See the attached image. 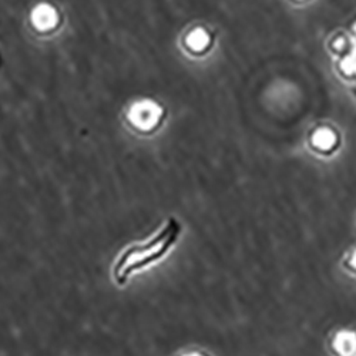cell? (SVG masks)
Masks as SVG:
<instances>
[{"instance_id": "5", "label": "cell", "mask_w": 356, "mask_h": 356, "mask_svg": "<svg viewBox=\"0 0 356 356\" xmlns=\"http://www.w3.org/2000/svg\"><path fill=\"white\" fill-rule=\"evenodd\" d=\"M311 143L320 151H331L335 147V144H337V134L331 129L322 127L312 134Z\"/></svg>"}, {"instance_id": "3", "label": "cell", "mask_w": 356, "mask_h": 356, "mask_svg": "<svg viewBox=\"0 0 356 356\" xmlns=\"http://www.w3.org/2000/svg\"><path fill=\"white\" fill-rule=\"evenodd\" d=\"M32 22L40 30H49L57 23V13L50 5H40L32 13Z\"/></svg>"}, {"instance_id": "9", "label": "cell", "mask_w": 356, "mask_h": 356, "mask_svg": "<svg viewBox=\"0 0 356 356\" xmlns=\"http://www.w3.org/2000/svg\"><path fill=\"white\" fill-rule=\"evenodd\" d=\"M182 356H208V355H204L201 352H188V353H185Z\"/></svg>"}, {"instance_id": "7", "label": "cell", "mask_w": 356, "mask_h": 356, "mask_svg": "<svg viewBox=\"0 0 356 356\" xmlns=\"http://www.w3.org/2000/svg\"><path fill=\"white\" fill-rule=\"evenodd\" d=\"M342 69L345 73L348 74H355L356 73V48L355 50L348 56L345 57V60L342 61Z\"/></svg>"}, {"instance_id": "4", "label": "cell", "mask_w": 356, "mask_h": 356, "mask_svg": "<svg viewBox=\"0 0 356 356\" xmlns=\"http://www.w3.org/2000/svg\"><path fill=\"white\" fill-rule=\"evenodd\" d=\"M332 350L337 356H355L356 353V333L349 331L339 332L332 341Z\"/></svg>"}, {"instance_id": "10", "label": "cell", "mask_w": 356, "mask_h": 356, "mask_svg": "<svg viewBox=\"0 0 356 356\" xmlns=\"http://www.w3.org/2000/svg\"><path fill=\"white\" fill-rule=\"evenodd\" d=\"M355 32H356V25H355Z\"/></svg>"}, {"instance_id": "6", "label": "cell", "mask_w": 356, "mask_h": 356, "mask_svg": "<svg viewBox=\"0 0 356 356\" xmlns=\"http://www.w3.org/2000/svg\"><path fill=\"white\" fill-rule=\"evenodd\" d=\"M209 43V36L204 29H194L187 36V45L191 50H204Z\"/></svg>"}, {"instance_id": "8", "label": "cell", "mask_w": 356, "mask_h": 356, "mask_svg": "<svg viewBox=\"0 0 356 356\" xmlns=\"http://www.w3.org/2000/svg\"><path fill=\"white\" fill-rule=\"evenodd\" d=\"M344 268L350 274L356 275V248H353L344 260Z\"/></svg>"}, {"instance_id": "1", "label": "cell", "mask_w": 356, "mask_h": 356, "mask_svg": "<svg viewBox=\"0 0 356 356\" xmlns=\"http://www.w3.org/2000/svg\"><path fill=\"white\" fill-rule=\"evenodd\" d=\"M181 227L177 220H170L164 227V229L147 242L137 244L127 248L118 257L114 265V278L118 284H124L133 272L147 266L153 262H157L163 258L169 249L176 244Z\"/></svg>"}, {"instance_id": "2", "label": "cell", "mask_w": 356, "mask_h": 356, "mask_svg": "<svg viewBox=\"0 0 356 356\" xmlns=\"http://www.w3.org/2000/svg\"><path fill=\"white\" fill-rule=\"evenodd\" d=\"M161 110L153 101H140L130 110V121L138 129L149 130L158 123Z\"/></svg>"}]
</instances>
